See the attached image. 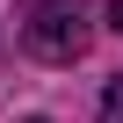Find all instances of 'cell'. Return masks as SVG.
Instances as JSON below:
<instances>
[{"label": "cell", "mask_w": 123, "mask_h": 123, "mask_svg": "<svg viewBox=\"0 0 123 123\" xmlns=\"http://www.w3.org/2000/svg\"><path fill=\"white\" fill-rule=\"evenodd\" d=\"M87 0H36L29 22H22V43L43 58V65H73V58L87 51Z\"/></svg>", "instance_id": "cell-1"}, {"label": "cell", "mask_w": 123, "mask_h": 123, "mask_svg": "<svg viewBox=\"0 0 123 123\" xmlns=\"http://www.w3.org/2000/svg\"><path fill=\"white\" fill-rule=\"evenodd\" d=\"M94 123H123V73H109V87H101V116Z\"/></svg>", "instance_id": "cell-2"}, {"label": "cell", "mask_w": 123, "mask_h": 123, "mask_svg": "<svg viewBox=\"0 0 123 123\" xmlns=\"http://www.w3.org/2000/svg\"><path fill=\"white\" fill-rule=\"evenodd\" d=\"M109 22H116V29H123V0H116V7H109Z\"/></svg>", "instance_id": "cell-3"}, {"label": "cell", "mask_w": 123, "mask_h": 123, "mask_svg": "<svg viewBox=\"0 0 123 123\" xmlns=\"http://www.w3.org/2000/svg\"><path fill=\"white\" fill-rule=\"evenodd\" d=\"M29 123H43V116H29Z\"/></svg>", "instance_id": "cell-4"}]
</instances>
